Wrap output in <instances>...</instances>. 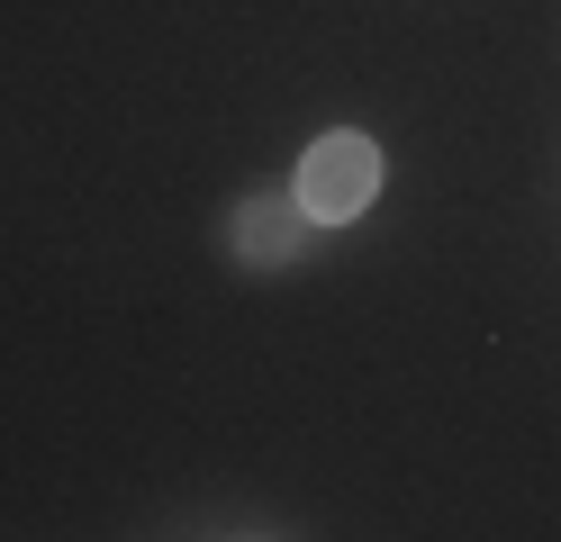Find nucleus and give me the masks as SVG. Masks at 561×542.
I'll use <instances>...</instances> for the list:
<instances>
[{
  "instance_id": "1",
  "label": "nucleus",
  "mask_w": 561,
  "mask_h": 542,
  "mask_svg": "<svg viewBox=\"0 0 561 542\" xmlns=\"http://www.w3.org/2000/svg\"><path fill=\"white\" fill-rule=\"evenodd\" d=\"M380 191V145L354 136V127H335L308 145V163H299V208L308 217H327V227H344V217H363Z\"/></svg>"
},
{
  "instance_id": "2",
  "label": "nucleus",
  "mask_w": 561,
  "mask_h": 542,
  "mask_svg": "<svg viewBox=\"0 0 561 542\" xmlns=\"http://www.w3.org/2000/svg\"><path fill=\"white\" fill-rule=\"evenodd\" d=\"M299 227H308L299 199H244V208H236V253H244V263H290V253H299Z\"/></svg>"
}]
</instances>
